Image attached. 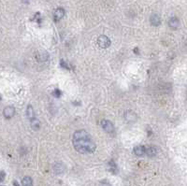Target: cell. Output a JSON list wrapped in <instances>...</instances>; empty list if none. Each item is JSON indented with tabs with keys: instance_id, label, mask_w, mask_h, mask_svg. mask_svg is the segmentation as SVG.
Instances as JSON below:
<instances>
[{
	"instance_id": "5",
	"label": "cell",
	"mask_w": 187,
	"mask_h": 186,
	"mask_svg": "<svg viewBox=\"0 0 187 186\" xmlns=\"http://www.w3.org/2000/svg\"><path fill=\"white\" fill-rule=\"evenodd\" d=\"M15 112L16 110L13 106H7L3 109V115L6 119H11L15 115Z\"/></svg>"
},
{
	"instance_id": "4",
	"label": "cell",
	"mask_w": 187,
	"mask_h": 186,
	"mask_svg": "<svg viewBox=\"0 0 187 186\" xmlns=\"http://www.w3.org/2000/svg\"><path fill=\"white\" fill-rule=\"evenodd\" d=\"M36 59H37L38 62H46L48 59H49V53H47L46 51H43V50H39L38 51L37 53H36Z\"/></svg>"
},
{
	"instance_id": "14",
	"label": "cell",
	"mask_w": 187,
	"mask_h": 186,
	"mask_svg": "<svg viewBox=\"0 0 187 186\" xmlns=\"http://www.w3.org/2000/svg\"><path fill=\"white\" fill-rule=\"evenodd\" d=\"M26 116L27 118L31 120V119L35 118V112H34V109L31 105H28L26 108Z\"/></svg>"
},
{
	"instance_id": "1",
	"label": "cell",
	"mask_w": 187,
	"mask_h": 186,
	"mask_svg": "<svg viewBox=\"0 0 187 186\" xmlns=\"http://www.w3.org/2000/svg\"><path fill=\"white\" fill-rule=\"evenodd\" d=\"M72 142L75 150L82 154L93 153L97 149V145L93 141L88 132L82 129L75 131L73 134Z\"/></svg>"
},
{
	"instance_id": "20",
	"label": "cell",
	"mask_w": 187,
	"mask_h": 186,
	"mask_svg": "<svg viewBox=\"0 0 187 186\" xmlns=\"http://www.w3.org/2000/svg\"><path fill=\"white\" fill-rule=\"evenodd\" d=\"M13 185H14V186H20V185H19V183H18L16 181H13Z\"/></svg>"
},
{
	"instance_id": "13",
	"label": "cell",
	"mask_w": 187,
	"mask_h": 186,
	"mask_svg": "<svg viewBox=\"0 0 187 186\" xmlns=\"http://www.w3.org/2000/svg\"><path fill=\"white\" fill-rule=\"evenodd\" d=\"M31 127L33 128L34 130H38L40 128V121L37 118H33L31 119Z\"/></svg>"
},
{
	"instance_id": "8",
	"label": "cell",
	"mask_w": 187,
	"mask_h": 186,
	"mask_svg": "<svg viewBox=\"0 0 187 186\" xmlns=\"http://www.w3.org/2000/svg\"><path fill=\"white\" fill-rule=\"evenodd\" d=\"M150 23L153 26H159L161 25V17L158 14L153 13L150 17Z\"/></svg>"
},
{
	"instance_id": "6",
	"label": "cell",
	"mask_w": 187,
	"mask_h": 186,
	"mask_svg": "<svg viewBox=\"0 0 187 186\" xmlns=\"http://www.w3.org/2000/svg\"><path fill=\"white\" fill-rule=\"evenodd\" d=\"M158 152V150L155 146L153 145H149V146H145V154H147L150 157H153L155 156Z\"/></svg>"
},
{
	"instance_id": "10",
	"label": "cell",
	"mask_w": 187,
	"mask_h": 186,
	"mask_svg": "<svg viewBox=\"0 0 187 186\" xmlns=\"http://www.w3.org/2000/svg\"><path fill=\"white\" fill-rule=\"evenodd\" d=\"M65 16V10L63 8H58L54 10V13H53V19L54 21H60V20Z\"/></svg>"
},
{
	"instance_id": "2",
	"label": "cell",
	"mask_w": 187,
	"mask_h": 186,
	"mask_svg": "<svg viewBox=\"0 0 187 186\" xmlns=\"http://www.w3.org/2000/svg\"><path fill=\"white\" fill-rule=\"evenodd\" d=\"M110 39L107 37L105 35H101L99 36L97 38V45L100 47L101 49H107L110 46Z\"/></svg>"
},
{
	"instance_id": "17",
	"label": "cell",
	"mask_w": 187,
	"mask_h": 186,
	"mask_svg": "<svg viewBox=\"0 0 187 186\" xmlns=\"http://www.w3.org/2000/svg\"><path fill=\"white\" fill-rule=\"evenodd\" d=\"M60 66H62V68H66V69H70V66H69V65L67 64L66 62H65V60H61L60 61Z\"/></svg>"
},
{
	"instance_id": "18",
	"label": "cell",
	"mask_w": 187,
	"mask_h": 186,
	"mask_svg": "<svg viewBox=\"0 0 187 186\" xmlns=\"http://www.w3.org/2000/svg\"><path fill=\"white\" fill-rule=\"evenodd\" d=\"M53 96L55 97H60L61 96V94H62V92L59 89H54V91L53 92Z\"/></svg>"
},
{
	"instance_id": "19",
	"label": "cell",
	"mask_w": 187,
	"mask_h": 186,
	"mask_svg": "<svg viewBox=\"0 0 187 186\" xmlns=\"http://www.w3.org/2000/svg\"><path fill=\"white\" fill-rule=\"evenodd\" d=\"M5 178H6V173L4 171H0V183H2L5 180Z\"/></svg>"
},
{
	"instance_id": "11",
	"label": "cell",
	"mask_w": 187,
	"mask_h": 186,
	"mask_svg": "<svg viewBox=\"0 0 187 186\" xmlns=\"http://www.w3.org/2000/svg\"><path fill=\"white\" fill-rule=\"evenodd\" d=\"M65 171V165H64L60 162H57L53 165V172L56 174V175H60L63 174Z\"/></svg>"
},
{
	"instance_id": "3",
	"label": "cell",
	"mask_w": 187,
	"mask_h": 186,
	"mask_svg": "<svg viewBox=\"0 0 187 186\" xmlns=\"http://www.w3.org/2000/svg\"><path fill=\"white\" fill-rule=\"evenodd\" d=\"M100 125L103 128V130L107 133H113L114 132V124H113V122L110 120H106V119L102 120L100 122Z\"/></svg>"
},
{
	"instance_id": "16",
	"label": "cell",
	"mask_w": 187,
	"mask_h": 186,
	"mask_svg": "<svg viewBox=\"0 0 187 186\" xmlns=\"http://www.w3.org/2000/svg\"><path fill=\"white\" fill-rule=\"evenodd\" d=\"M109 170L111 172V173H117V171H118V168H117V165H115V163L113 161H110V163H109Z\"/></svg>"
},
{
	"instance_id": "12",
	"label": "cell",
	"mask_w": 187,
	"mask_h": 186,
	"mask_svg": "<svg viewBox=\"0 0 187 186\" xmlns=\"http://www.w3.org/2000/svg\"><path fill=\"white\" fill-rule=\"evenodd\" d=\"M134 153L138 156H142L145 154V146L138 145L134 148Z\"/></svg>"
},
{
	"instance_id": "9",
	"label": "cell",
	"mask_w": 187,
	"mask_h": 186,
	"mask_svg": "<svg viewBox=\"0 0 187 186\" xmlns=\"http://www.w3.org/2000/svg\"><path fill=\"white\" fill-rule=\"evenodd\" d=\"M169 25L171 29H174V30L178 29L181 25L180 20H179L177 17H171L169 21Z\"/></svg>"
},
{
	"instance_id": "21",
	"label": "cell",
	"mask_w": 187,
	"mask_h": 186,
	"mask_svg": "<svg viewBox=\"0 0 187 186\" xmlns=\"http://www.w3.org/2000/svg\"><path fill=\"white\" fill-rule=\"evenodd\" d=\"M23 2H25V3H28L29 2V0H23Z\"/></svg>"
},
{
	"instance_id": "22",
	"label": "cell",
	"mask_w": 187,
	"mask_h": 186,
	"mask_svg": "<svg viewBox=\"0 0 187 186\" xmlns=\"http://www.w3.org/2000/svg\"><path fill=\"white\" fill-rule=\"evenodd\" d=\"M0 100H1V96H0Z\"/></svg>"
},
{
	"instance_id": "15",
	"label": "cell",
	"mask_w": 187,
	"mask_h": 186,
	"mask_svg": "<svg viewBox=\"0 0 187 186\" xmlns=\"http://www.w3.org/2000/svg\"><path fill=\"white\" fill-rule=\"evenodd\" d=\"M22 186H33V180L31 179V177L25 176L22 180Z\"/></svg>"
},
{
	"instance_id": "7",
	"label": "cell",
	"mask_w": 187,
	"mask_h": 186,
	"mask_svg": "<svg viewBox=\"0 0 187 186\" xmlns=\"http://www.w3.org/2000/svg\"><path fill=\"white\" fill-rule=\"evenodd\" d=\"M125 119L128 122H134L137 120V114L132 110H127L125 112Z\"/></svg>"
}]
</instances>
